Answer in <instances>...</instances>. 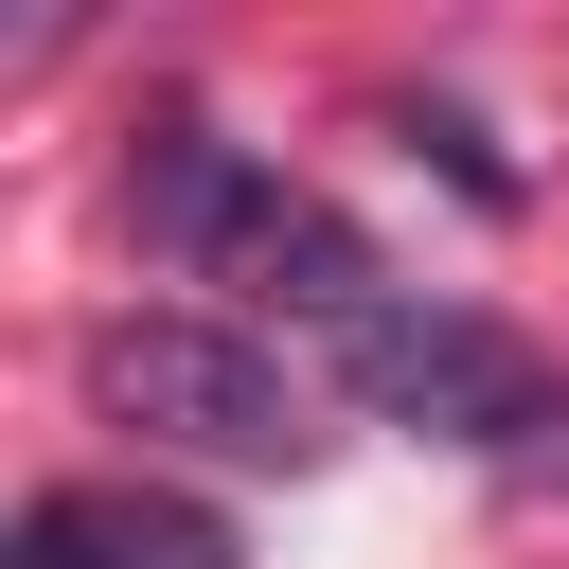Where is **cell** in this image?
<instances>
[{
    "instance_id": "6da1fadb",
    "label": "cell",
    "mask_w": 569,
    "mask_h": 569,
    "mask_svg": "<svg viewBox=\"0 0 569 569\" xmlns=\"http://www.w3.org/2000/svg\"><path fill=\"white\" fill-rule=\"evenodd\" d=\"M124 213H142V249H160V267L249 284V302H284V320H320V338L391 320V267H373L320 196H284L267 160H231L213 124H160V142H142V178H124Z\"/></svg>"
},
{
    "instance_id": "7a4b0ae2",
    "label": "cell",
    "mask_w": 569,
    "mask_h": 569,
    "mask_svg": "<svg viewBox=\"0 0 569 569\" xmlns=\"http://www.w3.org/2000/svg\"><path fill=\"white\" fill-rule=\"evenodd\" d=\"M338 373H356V409H373V427H409V445L551 462V427H569V373H551L533 338L462 320V302H391V320H356V338H338Z\"/></svg>"
},
{
    "instance_id": "3957f363",
    "label": "cell",
    "mask_w": 569,
    "mask_h": 569,
    "mask_svg": "<svg viewBox=\"0 0 569 569\" xmlns=\"http://www.w3.org/2000/svg\"><path fill=\"white\" fill-rule=\"evenodd\" d=\"M89 391H107V427H160V445H213V462H302L320 445V409H302V373L267 356V338H231V320H107L89 338Z\"/></svg>"
},
{
    "instance_id": "277c9868",
    "label": "cell",
    "mask_w": 569,
    "mask_h": 569,
    "mask_svg": "<svg viewBox=\"0 0 569 569\" xmlns=\"http://www.w3.org/2000/svg\"><path fill=\"white\" fill-rule=\"evenodd\" d=\"M71 551H89V569H231V516L107 480V498H71Z\"/></svg>"
},
{
    "instance_id": "5b68a950",
    "label": "cell",
    "mask_w": 569,
    "mask_h": 569,
    "mask_svg": "<svg viewBox=\"0 0 569 569\" xmlns=\"http://www.w3.org/2000/svg\"><path fill=\"white\" fill-rule=\"evenodd\" d=\"M409 160H445V178H462L480 213H516V160H498V142H480L462 107H409Z\"/></svg>"
},
{
    "instance_id": "8992f818",
    "label": "cell",
    "mask_w": 569,
    "mask_h": 569,
    "mask_svg": "<svg viewBox=\"0 0 569 569\" xmlns=\"http://www.w3.org/2000/svg\"><path fill=\"white\" fill-rule=\"evenodd\" d=\"M0 569H89V551H71V498H36V516L0 533Z\"/></svg>"
}]
</instances>
